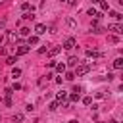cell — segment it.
<instances>
[{
    "mask_svg": "<svg viewBox=\"0 0 123 123\" xmlns=\"http://www.w3.org/2000/svg\"><path fill=\"white\" fill-rule=\"evenodd\" d=\"M54 67H56V71H58V73H63V71H65V63H56Z\"/></svg>",
    "mask_w": 123,
    "mask_h": 123,
    "instance_id": "19",
    "label": "cell"
},
{
    "mask_svg": "<svg viewBox=\"0 0 123 123\" xmlns=\"http://www.w3.org/2000/svg\"><path fill=\"white\" fill-rule=\"evenodd\" d=\"M46 52H48V56L52 58V56H56V54H60V52H62V46H52V48H48Z\"/></svg>",
    "mask_w": 123,
    "mask_h": 123,
    "instance_id": "6",
    "label": "cell"
},
{
    "mask_svg": "<svg viewBox=\"0 0 123 123\" xmlns=\"http://www.w3.org/2000/svg\"><path fill=\"white\" fill-rule=\"evenodd\" d=\"M25 110H27V111H33V110H35V106H33V104H27V108H25Z\"/></svg>",
    "mask_w": 123,
    "mask_h": 123,
    "instance_id": "35",
    "label": "cell"
},
{
    "mask_svg": "<svg viewBox=\"0 0 123 123\" xmlns=\"http://www.w3.org/2000/svg\"><path fill=\"white\" fill-rule=\"evenodd\" d=\"M27 52H29V46H27V44H21V46L17 48V54H19V56H25Z\"/></svg>",
    "mask_w": 123,
    "mask_h": 123,
    "instance_id": "11",
    "label": "cell"
},
{
    "mask_svg": "<svg viewBox=\"0 0 123 123\" xmlns=\"http://www.w3.org/2000/svg\"><path fill=\"white\" fill-rule=\"evenodd\" d=\"M85 54H86V58H100V56H102V54H100L98 50H94V48H86Z\"/></svg>",
    "mask_w": 123,
    "mask_h": 123,
    "instance_id": "4",
    "label": "cell"
},
{
    "mask_svg": "<svg viewBox=\"0 0 123 123\" xmlns=\"http://www.w3.org/2000/svg\"><path fill=\"white\" fill-rule=\"evenodd\" d=\"M75 44H77V40H75L73 37H67V38H65V42H63V48H65V50H73V48H75Z\"/></svg>",
    "mask_w": 123,
    "mask_h": 123,
    "instance_id": "2",
    "label": "cell"
},
{
    "mask_svg": "<svg viewBox=\"0 0 123 123\" xmlns=\"http://www.w3.org/2000/svg\"><path fill=\"white\" fill-rule=\"evenodd\" d=\"M8 40H10V42H15V40H19V38H17V35H15L13 31H10V33H8Z\"/></svg>",
    "mask_w": 123,
    "mask_h": 123,
    "instance_id": "14",
    "label": "cell"
},
{
    "mask_svg": "<svg viewBox=\"0 0 123 123\" xmlns=\"http://www.w3.org/2000/svg\"><path fill=\"white\" fill-rule=\"evenodd\" d=\"M88 71H90V63H79V65L75 67L73 73H75L77 77H83V75H86Z\"/></svg>",
    "mask_w": 123,
    "mask_h": 123,
    "instance_id": "1",
    "label": "cell"
},
{
    "mask_svg": "<svg viewBox=\"0 0 123 123\" xmlns=\"http://www.w3.org/2000/svg\"><path fill=\"white\" fill-rule=\"evenodd\" d=\"M67 65H69V67H77V65H79V58H75V56H71V58L67 60Z\"/></svg>",
    "mask_w": 123,
    "mask_h": 123,
    "instance_id": "10",
    "label": "cell"
},
{
    "mask_svg": "<svg viewBox=\"0 0 123 123\" xmlns=\"http://www.w3.org/2000/svg\"><path fill=\"white\" fill-rule=\"evenodd\" d=\"M4 104H6V106H12V98H10V96H6V100H4Z\"/></svg>",
    "mask_w": 123,
    "mask_h": 123,
    "instance_id": "31",
    "label": "cell"
},
{
    "mask_svg": "<svg viewBox=\"0 0 123 123\" xmlns=\"http://www.w3.org/2000/svg\"><path fill=\"white\" fill-rule=\"evenodd\" d=\"M15 62H17V56H8V60H6V63H8V65H13Z\"/></svg>",
    "mask_w": 123,
    "mask_h": 123,
    "instance_id": "18",
    "label": "cell"
},
{
    "mask_svg": "<svg viewBox=\"0 0 123 123\" xmlns=\"http://www.w3.org/2000/svg\"><path fill=\"white\" fill-rule=\"evenodd\" d=\"M58 106H60L58 102H50V106H48V110H50V111H54V110H58Z\"/></svg>",
    "mask_w": 123,
    "mask_h": 123,
    "instance_id": "27",
    "label": "cell"
},
{
    "mask_svg": "<svg viewBox=\"0 0 123 123\" xmlns=\"http://www.w3.org/2000/svg\"><path fill=\"white\" fill-rule=\"evenodd\" d=\"M67 4H69V6H77V4H79V0H67Z\"/></svg>",
    "mask_w": 123,
    "mask_h": 123,
    "instance_id": "32",
    "label": "cell"
},
{
    "mask_svg": "<svg viewBox=\"0 0 123 123\" xmlns=\"http://www.w3.org/2000/svg\"><path fill=\"white\" fill-rule=\"evenodd\" d=\"M19 35H21V37H29V35H31V29H29V27H23V29L19 31Z\"/></svg>",
    "mask_w": 123,
    "mask_h": 123,
    "instance_id": "17",
    "label": "cell"
},
{
    "mask_svg": "<svg viewBox=\"0 0 123 123\" xmlns=\"http://www.w3.org/2000/svg\"><path fill=\"white\" fill-rule=\"evenodd\" d=\"M98 4H100V10H102V12H106V10H110V4H108L106 0H100Z\"/></svg>",
    "mask_w": 123,
    "mask_h": 123,
    "instance_id": "13",
    "label": "cell"
},
{
    "mask_svg": "<svg viewBox=\"0 0 123 123\" xmlns=\"http://www.w3.org/2000/svg\"><path fill=\"white\" fill-rule=\"evenodd\" d=\"M108 29L113 31L115 35H121V33H123V25H121V23H111V25H108Z\"/></svg>",
    "mask_w": 123,
    "mask_h": 123,
    "instance_id": "3",
    "label": "cell"
},
{
    "mask_svg": "<svg viewBox=\"0 0 123 123\" xmlns=\"http://www.w3.org/2000/svg\"><path fill=\"white\" fill-rule=\"evenodd\" d=\"M113 67H115V69H121V67H123V58H115V60H113Z\"/></svg>",
    "mask_w": 123,
    "mask_h": 123,
    "instance_id": "12",
    "label": "cell"
},
{
    "mask_svg": "<svg viewBox=\"0 0 123 123\" xmlns=\"http://www.w3.org/2000/svg\"><path fill=\"white\" fill-rule=\"evenodd\" d=\"M42 33H46V25H42V23H38V25L35 27V35L38 37V35H42Z\"/></svg>",
    "mask_w": 123,
    "mask_h": 123,
    "instance_id": "8",
    "label": "cell"
},
{
    "mask_svg": "<svg viewBox=\"0 0 123 123\" xmlns=\"http://www.w3.org/2000/svg\"><path fill=\"white\" fill-rule=\"evenodd\" d=\"M12 77H13V79L21 77V69H19V67H13V69H12Z\"/></svg>",
    "mask_w": 123,
    "mask_h": 123,
    "instance_id": "15",
    "label": "cell"
},
{
    "mask_svg": "<svg viewBox=\"0 0 123 123\" xmlns=\"http://www.w3.org/2000/svg\"><path fill=\"white\" fill-rule=\"evenodd\" d=\"M96 98H106V92H104V90H98V92H96Z\"/></svg>",
    "mask_w": 123,
    "mask_h": 123,
    "instance_id": "29",
    "label": "cell"
},
{
    "mask_svg": "<svg viewBox=\"0 0 123 123\" xmlns=\"http://www.w3.org/2000/svg\"><path fill=\"white\" fill-rule=\"evenodd\" d=\"M21 10H23V12H29V10H31V4H29V2H23V4H21ZM31 12H33V10H31Z\"/></svg>",
    "mask_w": 123,
    "mask_h": 123,
    "instance_id": "23",
    "label": "cell"
},
{
    "mask_svg": "<svg viewBox=\"0 0 123 123\" xmlns=\"http://www.w3.org/2000/svg\"><path fill=\"white\" fill-rule=\"evenodd\" d=\"M65 100H67V92H63V90H62V92H58V94H56V102H58V104H62V102H65Z\"/></svg>",
    "mask_w": 123,
    "mask_h": 123,
    "instance_id": "7",
    "label": "cell"
},
{
    "mask_svg": "<svg viewBox=\"0 0 123 123\" xmlns=\"http://www.w3.org/2000/svg\"><path fill=\"white\" fill-rule=\"evenodd\" d=\"M65 79H67V81H73V79H75V73H73V71L65 73Z\"/></svg>",
    "mask_w": 123,
    "mask_h": 123,
    "instance_id": "28",
    "label": "cell"
},
{
    "mask_svg": "<svg viewBox=\"0 0 123 123\" xmlns=\"http://www.w3.org/2000/svg\"><path fill=\"white\" fill-rule=\"evenodd\" d=\"M23 121V113H15L13 115V123H21Z\"/></svg>",
    "mask_w": 123,
    "mask_h": 123,
    "instance_id": "22",
    "label": "cell"
},
{
    "mask_svg": "<svg viewBox=\"0 0 123 123\" xmlns=\"http://www.w3.org/2000/svg\"><path fill=\"white\" fill-rule=\"evenodd\" d=\"M90 31H92V33H96V35H98V33H102V31H104V27H102V25H100V23H98V19H96V21H94V23H92V27H90Z\"/></svg>",
    "mask_w": 123,
    "mask_h": 123,
    "instance_id": "5",
    "label": "cell"
},
{
    "mask_svg": "<svg viewBox=\"0 0 123 123\" xmlns=\"http://www.w3.org/2000/svg\"><path fill=\"white\" fill-rule=\"evenodd\" d=\"M110 123H117V121H115V119H113V121H110Z\"/></svg>",
    "mask_w": 123,
    "mask_h": 123,
    "instance_id": "38",
    "label": "cell"
},
{
    "mask_svg": "<svg viewBox=\"0 0 123 123\" xmlns=\"http://www.w3.org/2000/svg\"><path fill=\"white\" fill-rule=\"evenodd\" d=\"M108 42H113V44H117V42H119V38H117L115 35H111V37H108Z\"/></svg>",
    "mask_w": 123,
    "mask_h": 123,
    "instance_id": "25",
    "label": "cell"
},
{
    "mask_svg": "<svg viewBox=\"0 0 123 123\" xmlns=\"http://www.w3.org/2000/svg\"><path fill=\"white\" fill-rule=\"evenodd\" d=\"M90 2H92V4H98V2H100V0H90Z\"/></svg>",
    "mask_w": 123,
    "mask_h": 123,
    "instance_id": "36",
    "label": "cell"
},
{
    "mask_svg": "<svg viewBox=\"0 0 123 123\" xmlns=\"http://www.w3.org/2000/svg\"><path fill=\"white\" fill-rule=\"evenodd\" d=\"M96 13H98V12H96L94 8H90V10H88V15H94V17H96Z\"/></svg>",
    "mask_w": 123,
    "mask_h": 123,
    "instance_id": "30",
    "label": "cell"
},
{
    "mask_svg": "<svg viewBox=\"0 0 123 123\" xmlns=\"http://www.w3.org/2000/svg\"><path fill=\"white\" fill-rule=\"evenodd\" d=\"M83 104H85V106H90V104H92V98H90V96H85V98H83Z\"/></svg>",
    "mask_w": 123,
    "mask_h": 123,
    "instance_id": "26",
    "label": "cell"
},
{
    "mask_svg": "<svg viewBox=\"0 0 123 123\" xmlns=\"http://www.w3.org/2000/svg\"><path fill=\"white\" fill-rule=\"evenodd\" d=\"M69 98H71V102H79V100H81V96H79V92H73V94H71Z\"/></svg>",
    "mask_w": 123,
    "mask_h": 123,
    "instance_id": "24",
    "label": "cell"
},
{
    "mask_svg": "<svg viewBox=\"0 0 123 123\" xmlns=\"http://www.w3.org/2000/svg\"><path fill=\"white\" fill-rule=\"evenodd\" d=\"M2 2H4V0H0V4H2Z\"/></svg>",
    "mask_w": 123,
    "mask_h": 123,
    "instance_id": "40",
    "label": "cell"
},
{
    "mask_svg": "<svg viewBox=\"0 0 123 123\" xmlns=\"http://www.w3.org/2000/svg\"><path fill=\"white\" fill-rule=\"evenodd\" d=\"M35 46V44H38V37L37 35H29V40H27V46Z\"/></svg>",
    "mask_w": 123,
    "mask_h": 123,
    "instance_id": "9",
    "label": "cell"
},
{
    "mask_svg": "<svg viewBox=\"0 0 123 123\" xmlns=\"http://www.w3.org/2000/svg\"><path fill=\"white\" fill-rule=\"evenodd\" d=\"M62 2H65V0H62Z\"/></svg>",
    "mask_w": 123,
    "mask_h": 123,
    "instance_id": "41",
    "label": "cell"
},
{
    "mask_svg": "<svg viewBox=\"0 0 123 123\" xmlns=\"http://www.w3.org/2000/svg\"><path fill=\"white\" fill-rule=\"evenodd\" d=\"M69 123H77V119H71V121H69Z\"/></svg>",
    "mask_w": 123,
    "mask_h": 123,
    "instance_id": "37",
    "label": "cell"
},
{
    "mask_svg": "<svg viewBox=\"0 0 123 123\" xmlns=\"http://www.w3.org/2000/svg\"><path fill=\"white\" fill-rule=\"evenodd\" d=\"M21 17H23V19H35V13H33V12H23Z\"/></svg>",
    "mask_w": 123,
    "mask_h": 123,
    "instance_id": "16",
    "label": "cell"
},
{
    "mask_svg": "<svg viewBox=\"0 0 123 123\" xmlns=\"http://www.w3.org/2000/svg\"><path fill=\"white\" fill-rule=\"evenodd\" d=\"M110 15H111V17H115L117 21H121V19H123V15H121L119 12H110Z\"/></svg>",
    "mask_w": 123,
    "mask_h": 123,
    "instance_id": "20",
    "label": "cell"
},
{
    "mask_svg": "<svg viewBox=\"0 0 123 123\" xmlns=\"http://www.w3.org/2000/svg\"><path fill=\"white\" fill-rule=\"evenodd\" d=\"M19 88H21V85H19V83H15V85L12 86V90H19Z\"/></svg>",
    "mask_w": 123,
    "mask_h": 123,
    "instance_id": "33",
    "label": "cell"
},
{
    "mask_svg": "<svg viewBox=\"0 0 123 123\" xmlns=\"http://www.w3.org/2000/svg\"><path fill=\"white\" fill-rule=\"evenodd\" d=\"M0 44H2V37H0Z\"/></svg>",
    "mask_w": 123,
    "mask_h": 123,
    "instance_id": "39",
    "label": "cell"
},
{
    "mask_svg": "<svg viewBox=\"0 0 123 123\" xmlns=\"http://www.w3.org/2000/svg\"><path fill=\"white\" fill-rule=\"evenodd\" d=\"M12 92H13L12 88H6V90H4V94H6V96H12Z\"/></svg>",
    "mask_w": 123,
    "mask_h": 123,
    "instance_id": "34",
    "label": "cell"
},
{
    "mask_svg": "<svg viewBox=\"0 0 123 123\" xmlns=\"http://www.w3.org/2000/svg\"><path fill=\"white\" fill-rule=\"evenodd\" d=\"M65 23H67V27H75V25H77V21H75L73 17H67V19H65Z\"/></svg>",
    "mask_w": 123,
    "mask_h": 123,
    "instance_id": "21",
    "label": "cell"
}]
</instances>
